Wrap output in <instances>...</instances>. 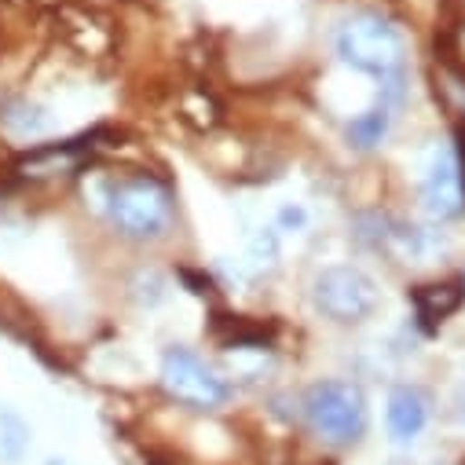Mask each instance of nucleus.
Returning <instances> with one entry per match:
<instances>
[{"label":"nucleus","mask_w":465,"mask_h":465,"mask_svg":"<svg viewBox=\"0 0 465 465\" xmlns=\"http://www.w3.org/2000/svg\"><path fill=\"white\" fill-rule=\"evenodd\" d=\"M337 59L378 81V99L400 106L407 95V41L400 26H392L378 12H356L348 15L333 34Z\"/></svg>","instance_id":"f257e3e1"},{"label":"nucleus","mask_w":465,"mask_h":465,"mask_svg":"<svg viewBox=\"0 0 465 465\" xmlns=\"http://www.w3.org/2000/svg\"><path fill=\"white\" fill-rule=\"evenodd\" d=\"M103 213L114 231L136 242L162 239L173 223V191L154 176H114L103 183Z\"/></svg>","instance_id":"f03ea898"},{"label":"nucleus","mask_w":465,"mask_h":465,"mask_svg":"<svg viewBox=\"0 0 465 465\" xmlns=\"http://www.w3.org/2000/svg\"><path fill=\"white\" fill-rule=\"evenodd\" d=\"M304 421L330 447H352L367 436V396L356 381H315L304 392Z\"/></svg>","instance_id":"7ed1b4c3"},{"label":"nucleus","mask_w":465,"mask_h":465,"mask_svg":"<svg viewBox=\"0 0 465 465\" xmlns=\"http://www.w3.org/2000/svg\"><path fill=\"white\" fill-rule=\"evenodd\" d=\"M162 389L173 403L187 411H220L231 400L227 378L209 367L198 352H191L187 344H173L162 356Z\"/></svg>","instance_id":"20e7f679"},{"label":"nucleus","mask_w":465,"mask_h":465,"mask_svg":"<svg viewBox=\"0 0 465 465\" xmlns=\"http://www.w3.org/2000/svg\"><path fill=\"white\" fill-rule=\"evenodd\" d=\"M312 301H315V308L330 322L352 326V322H363V319L374 315L381 293H378V282L363 268H356V264H330V268H322L315 275Z\"/></svg>","instance_id":"39448f33"},{"label":"nucleus","mask_w":465,"mask_h":465,"mask_svg":"<svg viewBox=\"0 0 465 465\" xmlns=\"http://www.w3.org/2000/svg\"><path fill=\"white\" fill-rule=\"evenodd\" d=\"M421 205L436 220H454L465 213V176L450 147H432L421 173Z\"/></svg>","instance_id":"423d86ee"},{"label":"nucleus","mask_w":465,"mask_h":465,"mask_svg":"<svg viewBox=\"0 0 465 465\" xmlns=\"http://www.w3.org/2000/svg\"><path fill=\"white\" fill-rule=\"evenodd\" d=\"M429 425V396L418 385H396L385 403V429L392 443H414Z\"/></svg>","instance_id":"0eeeda50"},{"label":"nucleus","mask_w":465,"mask_h":465,"mask_svg":"<svg viewBox=\"0 0 465 465\" xmlns=\"http://www.w3.org/2000/svg\"><path fill=\"white\" fill-rule=\"evenodd\" d=\"M84 151H92V136L81 140H66V143H45L34 147L19 158V173L23 176H55V173H70L81 165Z\"/></svg>","instance_id":"6e6552de"},{"label":"nucleus","mask_w":465,"mask_h":465,"mask_svg":"<svg viewBox=\"0 0 465 465\" xmlns=\"http://www.w3.org/2000/svg\"><path fill=\"white\" fill-rule=\"evenodd\" d=\"M465 301V290L458 282H432V286H414L411 290V304L418 312V319L425 326H436L443 319H450Z\"/></svg>","instance_id":"1a4fd4ad"},{"label":"nucleus","mask_w":465,"mask_h":465,"mask_svg":"<svg viewBox=\"0 0 465 465\" xmlns=\"http://www.w3.org/2000/svg\"><path fill=\"white\" fill-rule=\"evenodd\" d=\"M392 103H385V99H378L374 106H367L363 114H356L352 122H348V129H344V136H348V143H352L356 151H374V147H381V140L389 136V129H392Z\"/></svg>","instance_id":"9d476101"},{"label":"nucleus","mask_w":465,"mask_h":465,"mask_svg":"<svg viewBox=\"0 0 465 465\" xmlns=\"http://www.w3.org/2000/svg\"><path fill=\"white\" fill-rule=\"evenodd\" d=\"M30 450V425L26 418L8 407V403H0V461L5 465H19Z\"/></svg>","instance_id":"9b49d317"},{"label":"nucleus","mask_w":465,"mask_h":465,"mask_svg":"<svg viewBox=\"0 0 465 465\" xmlns=\"http://www.w3.org/2000/svg\"><path fill=\"white\" fill-rule=\"evenodd\" d=\"M0 122H5L12 133H19V136H34V133H41L48 125V114H45V106L15 95V99L0 103Z\"/></svg>","instance_id":"f8f14e48"},{"label":"nucleus","mask_w":465,"mask_h":465,"mask_svg":"<svg viewBox=\"0 0 465 465\" xmlns=\"http://www.w3.org/2000/svg\"><path fill=\"white\" fill-rule=\"evenodd\" d=\"M279 257V239H275V231H261V235L250 242V264L261 272V268H272Z\"/></svg>","instance_id":"ddd939ff"},{"label":"nucleus","mask_w":465,"mask_h":465,"mask_svg":"<svg viewBox=\"0 0 465 465\" xmlns=\"http://www.w3.org/2000/svg\"><path fill=\"white\" fill-rule=\"evenodd\" d=\"M304 223H308V213L301 205H282L279 209V227L282 231H301Z\"/></svg>","instance_id":"4468645a"},{"label":"nucleus","mask_w":465,"mask_h":465,"mask_svg":"<svg viewBox=\"0 0 465 465\" xmlns=\"http://www.w3.org/2000/svg\"><path fill=\"white\" fill-rule=\"evenodd\" d=\"M45 465H70V461H63V458H48Z\"/></svg>","instance_id":"2eb2a0df"}]
</instances>
